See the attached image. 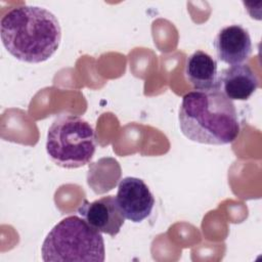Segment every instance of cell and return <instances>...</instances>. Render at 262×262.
Masks as SVG:
<instances>
[{
  "label": "cell",
  "instance_id": "3957f363",
  "mask_svg": "<svg viewBox=\"0 0 262 262\" xmlns=\"http://www.w3.org/2000/svg\"><path fill=\"white\" fill-rule=\"evenodd\" d=\"M41 254L45 262H103L104 241L83 218L71 215L48 232Z\"/></svg>",
  "mask_w": 262,
  "mask_h": 262
},
{
  "label": "cell",
  "instance_id": "52a82bcc",
  "mask_svg": "<svg viewBox=\"0 0 262 262\" xmlns=\"http://www.w3.org/2000/svg\"><path fill=\"white\" fill-rule=\"evenodd\" d=\"M213 44L218 59L230 66L243 63L252 53L250 34L241 25H230L219 30Z\"/></svg>",
  "mask_w": 262,
  "mask_h": 262
},
{
  "label": "cell",
  "instance_id": "7a4b0ae2",
  "mask_svg": "<svg viewBox=\"0 0 262 262\" xmlns=\"http://www.w3.org/2000/svg\"><path fill=\"white\" fill-rule=\"evenodd\" d=\"M178 121L186 138L203 144L231 143L241 131L234 103L218 89L186 93L179 107Z\"/></svg>",
  "mask_w": 262,
  "mask_h": 262
},
{
  "label": "cell",
  "instance_id": "8992f818",
  "mask_svg": "<svg viewBox=\"0 0 262 262\" xmlns=\"http://www.w3.org/2000/svg\"><path fill=\"white\" fill-rule=\"evenodd\" d=\"M78 213L95 230L111 236L117 235L125 223V217L114 195L102 196L93 202L84 200Z\"/></svg>",
  "mask_w": 262,
  "mask_h": 262
},
{
  "label": "cell",
  "instance_id": "6da1fadb",
  "mask_svg": "<svg viewBox=\"0 0 262 262\" xmlns=\"http://www.w3.org/2000/svg\"><path fill=\"white\" fill-rule=\"evenodd\" d=\"M0 36L5 49L16 59L40 63L58 49L61 28L48 9L21 5L7 11L0 20Z\"/></svg>",
  "mask_w": 262,
  "mask_h": 262
},
{
  "label": "cell",
  "instance_id": "ba28073f",
  "mask_svg": "<svg viewBox=\"0 0 262 262\" xmlns=\"http://www.w3.org/2000/svg\"><path fill=\"white\" fill-rule=\"evenodd\" d=\"M259 81L249 64L238 63L223 69L218 77V90L230 100H247L256 91Z\"/></svg>",
  "mask_w": 262,
  "mask_h": 262
},
{
  "label": "cell",
  "instance_id": "5b68a950",
  "mask_svg": "<svg viewBox=\"0 0 262 262\" xmlns=\"http://www.w3.org/2000/svg\"><path fill=\"white\" fill-rule=\"evenodd\" d=\"M118 206L125 217L134 223L146 219L155 206V198L146 183L137 177H124L116 195Z\"/></svg>",
  "mask_w": 262,
  "mask_h": 262
},
{
  "label": "cell",
  "instance_id": "277c9868",
  "mask_svg": "<svg viewBox=\"0 0 262 262\" xmlns=\"http://www.w3.org/2000/svg\"><path fill=\"white\" fill-rule=\"evenodd\" d=\"M96 149L94 128L80 116L61 114L51 123L46 151L59 167L76 169L89 164Z\"/></svg>",
  "mask_w": 262,
  "mask_h": 262
},
{
  "label": "cell",
  "instance_id": "9c48e42d",
  "mask_svg": "<svg viewBox=\"0 0 262 262\" xmlns=\"http://www.w3.org/2000/svg\"><path fill=\"white\" fill-rule=\"evenodd\" d=\"M184 74L195 90L218 89L217 61L203 50H196L186 58Z\"/></svg>",
  "mask_w": 262,
  "mask_h": 262
}]
</instances>
